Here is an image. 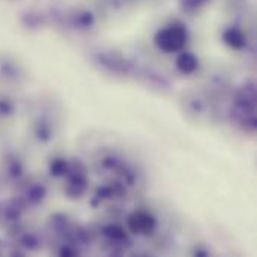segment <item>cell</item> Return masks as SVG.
<instances>
[{"label": "cell", "instance_id": "2", "mask_svg": "<svg viewBox=\"0 0 257 257\" xmlns=\"http://www.w3.org/2000/svg\"><path fill=\"white\" fill-rule=\"evenodd\" d=\"M130 226H131V229H133L134 232H137V233H145V232H148L149 229H152L154 220H152V217H149L148 214L139 212V214H136V215L131 217Z\"/></svg>", "mask_w": 257, "mask_h": 257}, {"label": "cell", "instance_id": "3", "mask_svg": "<svg viewBox=\"0 0 257 257\" xmlns=\"http://www.w3.org/2000/svg\"><path fill=\"white\" fill-rule=\"evenodd\" d=\"M196 66H197V60L194 59V56H191V54L181 56V59H179V69L182 72H191V71L196 69Z\"/></svg>", "mask_w": 257, "mask_h": 257}, {"label": "cell", "instance_id": "1", "mask_svg": "<svg viewBox=\"0 0 257 257\" xmlns=\"http://www.w3.org/2000/svg\"><path fill=\"white\" fill-rule=\"evenodd\" d=\"M185 44V32L181 27H167L157 35V45L166 53L178 51Z\"/></svg>", "mask_w": 257, "mask_h": 257}, {"label": "cell", "instance_id": "5", "mask_svg": "<svg viewBox=\"0 0 257 257\" xmlns=\"http://www.w3.org/2000/svg\"><path fill=\"white\" fill-rule=\"evenodd\" d=\"M12 102L8 99V98H3V96H0V114H3V116H8V114H11L12 113Z\"/></svg>", "mask_w": 257, "mask_h": 257}, {"label": "cell", "instance_id": "4", "mask_svg": "<svg viewBox=\"0 0 257 257\" xmlns=\"http://www.w3.org/2000/svg\"><path fill=\"white\" fill-rule=\"evenodd\" d=\"M6 170H8L6 173H8L12 179H17V178H20L21 173H23V166H21V163H20L17 158H11L8 167H6Z\"/></svg>", "mask_w": 257, "mask_h": 257}]
</instances>
